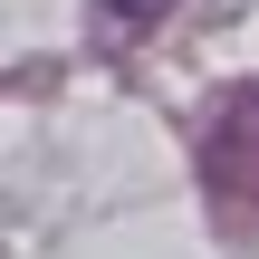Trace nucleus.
Instances as JSON below:
<instances>
[{
  "instance_id": "f257e3e1",
  "label": "nucleus",
  "mask_w": 259,
  "mask_h": 259,
  "mask_svg": "<svg viewBox=\"0 0 259 259\" xmlns=\"http://www.w3.org/2000/svg\"><path fill=\"white\" fill-rule=\"evenodd\" d=\"M202 183L211 192H259V87H231L211 115H202Z\"/></svg>"
},
{
  "instance_id": "f03ea898",
  "label": "nucleus",
  "mask_w": 259,
  "mask_h": 259,
  "mask_svg": "<svg viewBox=\"0 0 259 259\" xmlns=\"http://www.w3.org/2000/svg\"><path fill=\"white\" fill-rule=\"evenodd\" d=\"M173 0H87V19H96V38H144L154 19H163Z\"/></svg>"
}]
</instances>
